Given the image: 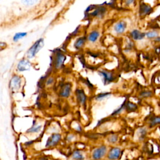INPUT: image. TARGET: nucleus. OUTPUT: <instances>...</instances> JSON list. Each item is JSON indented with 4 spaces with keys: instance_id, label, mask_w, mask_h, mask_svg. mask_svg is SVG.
I'll use <instances>...</instances> for the list:
<instances>
[{
    "instance_id": "423d86ee",
    "label": "nucleus",
    "mask_w": 160,
    "mask_h": 160,
    "mask_svg": "<svg viewBox=\"0 0 160 160\" xmlns=\"http://www.w3.org/2000/svg\"><path fill=\"white\" fill-rule=\"evenodd\" d=\"M71 92V84L69 82L65 83L61 88L60 96L62 98H68Z\"/></svg>"
},
{
    "instance_id": "bb28decb",
    "label": "nucleus",
    "mask_w": 160,
    "mask_h": 160,
    "mask_svg": "<svg viewBox=\"0 0 160 160\" xmlns=\"http://www.w3.org/2000/svg\"><path fill=\"white\" fill-rule=\"evenodd\" d=\"M139 136H140V138L139 139H142L145 138L146 134H147V130L145 128H141L139 129Z\"/></svg>"
},
{
    "instance_id": "a878e982",
    "label": "nucleus",
    "mask_w": 160,
    "mask_h": 160,
    "mask_svg": "<svg viewBox=\"0 0 160 160\" xmlns=\"http://www.w3.org/2000/svg\"><path fill=\"white\" fill-rule=\"evenodd\" d=\"M152 92L151 91H143L140 93V97L141 98H149L152 96Z\"/></svg>"
},
{
    "instance_id": "f8f14e48",
    "label": "nucleus",
    "mask_w": 160,
    "mask_h": 160,
    "mask_svg": "<svg viewBox=\"0 0 160 160\" xmlns=\"http://www.w3.org/2000/svg\"><path fill=\"white\" fill-rule=\"evenodd\" d=\"M76 93L77 101L79 102V104L82 105H84L87 100V97L85 93L84 92V91L82 89H77Z\"/></svg>"
},
{
    "instance_id": "9b49d317",
    "label": "nucleus",
    "mask_w": 160,
    "mask_h": 160,
    "mask_svg": "<svg viewBox=\"0 0 160 160\" xmlns=\"http://www.w3.org/2000/svg\"><path fill=\"white\" fill-rule=\"evenodd\" d=\"M30 67H31L30 62L26 59H21L18 64V69L19 71H28L30 69Z\"/></svg>"
},
{
    "instance_id": "2eb2a0df",
    "label": "nucleus",
    "mask_w": 160,
    "mask_h": 160,
    "mask_svg": "<svg viewBox=\"0 0 160 160\" xmlns=\"http://www.w3.org/2000/svg\"><path fill=\"white\" fill-rule=\"evenodd\" d=\"M72 158L74 160H84V155L80 150H75L72 154Z\"/></svg>"
},
{
    "instance_id": "b1692460",
    "label": "nucleus",
    "mask_w": 160,
    "mask_h": 160,
    "mask_svg": "<svg viewBox=\"0 0 160 160\" xmlns=\"http://www.w3.org/2000/svg\"><path fill=\"white\" fill-rule=\"evenodd\" d=\"M39 0H21L22 2L26 5V6H33L34 4H36Z\"/></svg>"
},
{
    "instance_id": "9d476101",
    "label": "nucleus",
    "mask_w": 160,
    "mask_h": 160,
    "mask_svg": "<svg viewBox=\"0 0 160 160\" xmlns=\"http://www.w3.org/2000/svg\"><path fill=\"white\" fill-rule=\"evenodd\" d=\"M130 36L132 39L135 41H139L144 38L146 33L141 32L138 29H134L130 32Z\"/></svg>"
},
{
    "instance_id": "c756f323",
    "label": "nucleus",
    "mask_w": 160,
    "mask_h": 160,
    "mask_svg": "<svg viewBox=\"0 0 160 160\" xmlns=\"http://www.w3.org/2000/svg\"><path fill=\"white\" fill-rule=\"evenodd\" d=\"M74 135H72V134H69V135H68V136H67V139L69 141H72V139H73V138H74Z\"/></svg>"
},
{
    "instance_id": "7c9ffc66",
    "label": "nucleus",
    "mask_w": 160,
    "mask_h": 160,
    "mask_svg": "<svg viewBox=\"0 0 160 160\" xmlns=\"http://www.w3.org/2000/svg\"><path fill=\"white\" fill-rule=\"evenodd\" d=\"M32 143H33V141H29L26 142L24 144H25L26 146H31Z\"/></svg>"
},
{
    "instance_id": "f257e3e1",
    "label": "nucleus",
    "mask_w": 160,
    "mask_h": 160,
    "mask_svg": "<svg viewBox=\"0 0 160 160\" xmlns=\"http://www.w3.org/2000/svg\"><path fill=\"white\" fill-rule=\"evenodd\" d=\"M44 45V40L42 39H39L36 41L34 44L29 48L27 52V56L28 58H34L36 54L39 52V51L42 48Z\"/></svg>"
},
{
    "instance_id": "2f4dec72",
    "label": "nucleus",
    "mask_w": 160,
    "mask_h": 160,
    "mask_svg": "<svg viewBox=\"0 0 160 160\" xmlns=\"http://www.w3.org/2000/svg\"><path fill=\"white\" fill-rule=\"evenodd\" d=\"M154 41L160 42V36H159V37H157L156 38H155V39H154Z\"/></svg>"
},
{
    "instance_id": "a211bd4d",
    "label": "nucleus",
    "mask_w": 160,
    "mask_h": 160,
    "mask_svg": "<svg viewBox=\"0 0 160 160\" xmlns=\"http://www.w3.org/2000/svg\"><path fill=\"white\" fill-rule=\"evenodd\" d=\"M85 41H86V38L84 37L79 38L74 42L75 48H76V49L81 48L85 44Z\"/></svg>"
},
{
    "instance_id": "ddd939ff",
    "label": "nucleus",
    "mask_w": 160,
    "mask_h": 160,
    "mask_svg": "<svg viewBox=\"0 0 160 160\" xmlns=\"http://www.w3.org/2000/svg\"><path fill=\"white\" fill-rule=\"evenodd\" d=\"M65 59H66V58H65L64 54H61V53L58 54L56 56V60H55V67H56V68H57V69L60 68L62 66V64H63V63L65 61Z\"/></svg>"
},
{
    "instance_id": "aec40b11",
    "label": "nucleus",
    "mask_w": 160,
    "mask_h": 160,
    "mask_svg": "<svg viewBox=\"0 0 160 160\" xmlns=\"http://www.w3.org/2000/svg\"><path fill=\"white\" fill-rule=\"evenodd\" d=\"M106 11V9L104 7H99L97 8L93 12L92 15L94 16H102Z\"/></svg>"
},
{
    "instance_id": "f3484780",
    "label": "nucleus",
    "mask_w": 160,
    "mask_h": 160,
    "mask_svg": "<svg viewBox=\"0 0 160 160\" xmlns=\"http://www.w3.org/2000/svg\"><path fill=\"white\" fill-rule=\"evenodd\" d=\"M99 36V32L97 31H93L89 33V34L88 35V39L89 41L94 42L97 41Z\"/></svg>"
},
{
    "instance_id": "6e6552de",
    "label": "nucleus",
    "mask_w": 160,
    "mask_h": 160,
    "mask_svg": "<svg viewBox=\"0 0 160 160\" xmlns=\"http://www.w3.org/2000/svg\"><path fill=\"white\" fill-rule=\"evenodd\" d=\"M152 11V8L147 4L142 3L139 6V14L141 16H146Z\"/></svg>"
},
{
    "instance_id": "4be33fe9",
    "label": "nucleus",
    "mask_w": 160,
    "mask_h": 160,
    "mask_svg": "<svg viewBox=\"0 0 160 160\" xmlns=\"http://www.w3.org/2000/svg\"><path fill=\"white\" fill-rule=\"evenodd\" d=\"M158 36V32L155 31H151L146 32V36L149 39H152V38H156Z\"/></svg>"
},
{
    "instance_id": "7ed1b4c3",
    "label": "nucleus",
    "mask_w": 160,
    "mask_h": 160,
    "mask_svg": "<svg viewBox=\"0 0 160 160\" xmlns=\"http://www.w3.org/2000/svg\"><path fill=\"white\" fill-rule=\"evenodd\" d=\"M107 152V147L104 145H101L94 149L92 152L91 157L93 160H99L102 159Z\"/></svg>"
},
{
    "instance_id": "f03ea898",
    "label": "nucleus",
    "mask_w": 160,
    "mask_h": 160,
    "mask_svg": "<svg viewBox=\"0 0 160 160\" xmlns=\"http://www.w3.org/2000/svg\"><path fill=\"white\" fill-rule=\"evenodd\" d=\"M61 135L59 133H53L46 140L45 147L46 148H52L57 146L61 141Z\"/></svg>"
},
{
    "instance_id": "0eeeda50",
    "label": "nucleus",
    "mask_w": 160,
    "mask_h": 160,
    "mask_svg": "<svg viewBox=\"0 0 160 160\" xmlns=\"http://www.w3.org/2000/svg\"><path fill=\"white\" fill-rule=\"evenodd\" d=\"M21 85V79L18 76H14L10 81V88L12 90H18Z\"/></svg>"
},
{
    "instance_id": "412c9836",
    "label": "nucleus",
    "mask_w": 160,
    "mask_h": 160,
    "mask_svg": "<svg viewBox=\"0 0 160 160\" xmlns=\"http://www.w3.org/2000/svg\"><path fill=\"white\" fill-rule=\"evenodd\" d=\"M111 92H102L100 94H98L96 97L95 99L97 101H102L103 99H104L105 98H107L108 97H109L111 96Z\"/></svg>"
},
{
    "instance_id": "1a4fd4ad",
    "label": "nucleus",
    "mask_w": 160,
    "mask_h": 160,
    "mask_svg": "<svg viewBox=\"0 0 160 160\" xmlns=\"http://www.w3.org/2000/svg\"><path fill=\"white\" fill-rule=\"evenodd\" d=\"M126 27H127L126 22L125 21H121L115 24L114 27V29L117 34H121L125 31Z\"/></svg>"
},
{
    "instance_id": "c85d7f7f",
    "label": "nucleus",
    "mask_w": 160,
    "mask_h": 160,
    "mask_svg": "<svg viewBox=\"0 0 160 160\" xmlns=\"http://www.w3.org/2000/svg\"><path fill=\"white\" fill-rule=\"evenodd\" d=\"M135 0H125V4L126 6H129L134 2Z\"/></svg>"
},
{
    "instance_id": "473e14b6",
    "label": "nucleus",
    "mask_w": 160,
    "mask_h": 160,
    "mask_svg": "<svg viewBox=\"0 0 160 160\" xmlns=\"http://www.w3.org/2000/svg\"><path fill=\"white\" fill-rule=\"evenodd\" d=\"M56 160H59V159H56Z\"/></svg>"
},
{
    "instance_id": "39448f33",
    "label": "nucleus",
    "mask_w": 160,
    "mask_h": 160,
    "mask_svg": "<svg viewBox=\"0 0 160 160\" xmlns=\"http://www.w3.org/2000/svg\"><path fill=\"white\" fill-rule=\"evenodd\" d=\"M121 153V151L119 148L114 147L112 148L108 154V158L109 160H116L118 159Z\"/></svg>"
},
{
    "instance_id": "6ab92c4d",
    "label": "nucleus",
    "mask_w": 160,
    "mask_h": 160,
    "mask_svg": "<svg viewBox=\"0 0 160 160\" xmlns=\"http://www.w3.org/2000/svg\"><path fill=\"white\" fill-rule=\"evenodd\" d=\"M157 124H160V116H154L149 120V127L152 128Z\"/></svg>"
},
{
    "instance_id": "cd10ccee",
    "label": "nucleus",
    "mask_w": 160,
    "mask_h": 160,
    "mask_svg": "<svg viewBox=\"0 0 160 160\" xmlns=\"http://www.w3.org/2000/svg\"><path fill=\"white\" fill-rule=\"evenodd\" d=\"M118 139V136L116 134H112L108 138V141L111 143H115L117 142Z\"/></svg>"
},
{
    "instance_id": "20e7f679",
    "label": "nucleus",
    "mask_w": 160,
    "mask_h": 160,
    "mask_svg": "<svg viewBox=\"0 0 160 160\" xmlns=\"http://www.w3.org/2000/svg\"><path fill=\"white\" fill-rule=\"evenodd\" d=\"M99 74L102 77L104 84H108L112 82V81H114L115 79V76L113 72L111 71H108L106 70H101L99 71Z\"/></svg>"
},
{
    "instance_id": "393cba45",
    "label": "nucleus",
    "mask_w": 160,
    "mask_h": 160,
    "mask_svg": "<svg viewBox=\"0 0 160 160\" xmlns=\"http://www.w3.org/2000/svg\"><path fill=\"white\" fill-rule=\"evenodd\" d=\"M125 104H126V102H124L119 108H118L117 109H116V110L112 113V116H114V115L118 114H119L120 112H121L124 109H125Z\"/></svg>"
},
{
    "instance_id": "4468645a",
    "label": "nucleus",
    "mask_w": 160,
    "mask_h": 160,
    "mask_svg": "<svg viewBox=\"0 0 160 160\" xmlns=\"http://www.w3.org/2000/svg\"><path fill=\"white\" fill-rule=\"evenodd\" d=\"M42 128L41 124H36V121L34 120L32 122V125L30 128L26 131V133H36L41 131Z\"/></svg>"
},
{
    "instance_id": "5701e85b",
    "label": "nucleus",
    "mask_w": 160,
    "mask_h": 160,
    "mask_svg": "<svg viewBox=\"0 0 160 160\" xmlns=\"http://www.w3.org/2000/svg\"><path fill=\"white\" fill-rule=\"evenodd\" d=\"M26 35H27V33L25 32H18L14 36L13 40H14V41H18L19 39L25 37Z\"/></svg>"
},
{
    "instance_id": "dca6fc26",
    "label": "nucleus",
    "mask_w": 160,
    "mask_h": 160,
    "mask_svg": "<svg viewBox=\"0 0 160 160\" xmlns=\"http://www.w3.org/2000/svg\"><path fill=\"white\" fill-rule=\"evenodd\" d=\"M138 109V106L136 104L130 102V101H128L127 102H126L125 104V109L128 111V112H132V111H135L136 109Z\"/></svg>"
}]
</instances>
